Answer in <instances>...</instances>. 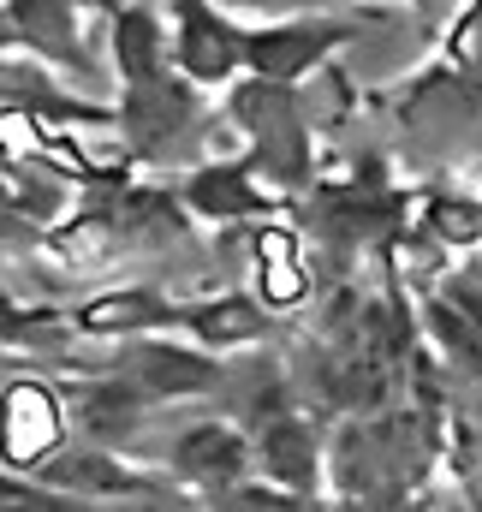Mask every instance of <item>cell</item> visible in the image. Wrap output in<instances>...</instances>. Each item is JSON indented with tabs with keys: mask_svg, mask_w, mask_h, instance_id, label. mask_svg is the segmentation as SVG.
Wrapping results in <instances>:
<instances>
[{
	"mask_svg": "<svg viewBox=\"0 0 482 512\" xmlns=\"http://www.w3.org/2000/svg\"><path fill=\"white\" fill-rule=\"evenodd\" d=\"M453 48H459V60H465V66H482V0L465 12V24H459V42H453Z\"/></svg>",
	"mask_w": 482,
	"mask_h": 512,
	"instance_id": "12",
	"label": "cell"
},
{
	"mask_svg": "<svg viewBox=\"0 0 482 512\" xmlns=\"http://www.w3.org/2000/svg\"><path fill=\"white\" fill-rule=\"evenodd\" d=\"M179 60H185L191 78L221 84V78L244 60V36L227 18H215L203 0H179Z\"/></svg>",
	"mask_w": 482,
	"mask_h": 512,
	"instance_id": "2",
	"label": "cell"
},
{
	"mask_svg": "<svg viewBox=\"0 0 482 512\" xmlns=\"http://www.w3.org/2000/svg\"><path fill=\"white\" fill-rule=\"evenodd\" d=\"M191 197L209 209V215H239V209H256V191L239 179V167H215L191 185Z\"/></svg>",
	"mask_w": 482,
	"mask_h": 512,
	"instance_id": "6",
	"label": "cell"
},
{
	"mask_svg": "<svg viewBox=\"0 0 482 512\" xmlns=\"http://www.w3.org/2000/svg\"><path fill=\"white\" fill-rule=\"evenodd\" d=\"M114 54H120V72L131 84H149V78H167L161 72V30H155V12L149 6H131L114 30Z\"/></svg>",
	"mask_w": 482,
	"mask_h": 512,
	"instance_id": "4",
	"label": "cell"
},
{
	"mask_svg": "<svg viewBox=\"0 0 482 512\" xmlns=\"http://www.w3.org/2000/svg\"><path fill=\"white\" fill-rule=\"evenodd\" d=\"M185 459H191L197 471H233V465L244 459V447L233 441V435L209 429V435H191V441H185Z\"/></svg>",
	"mask_w": 482,
	"mask_h": 512,
	"instance_id": "9",
	"label": "cell"
},
{
	"mask_svg": "<svg viewBox=\"0 0 482 512\" xmlns=\"http://www.w3.org/2000/svg\"><path fill=\"white\" fill-rule=\"evenodd\" d=\"M197 328H203L209 340H250V334L262 328V316H256L250 304H221V310H209Z\"/></svg>",
	"mask_w": 482,
	"mask_h": 512,
	"instance_id": "10",
	"label": "cell"
},
{
	"mask_svg": "<svg viewBox=\"0 0 482 512\" xmlns=\"http://www.w3.org/2000/svg\"><path fill=\"white\" fill-rule=\"evenodd\" d=\"M262 256H268V298H274V304H292V298L304 292V280L292 274V245H286L280 233H268V239H262Z\"/></svg>",
	"mask_w": 482,
	"mask_h": 512,
	"instance_id": "8",
	"label": "cell"
},
{
	"mask_svg": "<svg viewBox=\"0 0 482 512\" xmlns=\"http://www.w3.org/2000/svg\"><path fill=\"white\" fill-rule=\"evenodd\" d=\"M268 447H274V465H280L286 477H304V447H298V429H280Z\"/></svg>",
	"mask_w": 482,
	"mask_h": 512,
	"instance_id": "13",
	"label": "cell"
},
{
	"mask_svg": "<svg viewBox=\"0 0 482 512\" xmlns=\"http://www.w3.org/2000/svg\"><path fill=\"white\" fill-rule=\"evenodd\" d=\"M60 435V417H54V399L42 387H12L6 393V453L18 465H30L36 453H48Z\"/></svg>",
	"mask_w": 482,
	"mask_h": 512,
	"instance_id": "3",
	"label": "cell"
},
{
	"mask_svg": "<svg viewBox=\"0 0 482 512\" xmlns=\"http://www.w3.org/2000/svg\"><path fill=\"white\" fill-rule=\"evenodd\" d=\"M149 316H161L149 298H108L84 316V328H131V322H149Z\"/></svg>",
	"mask_w": 482,
	"mask_h": 512,
	"instance_id": "11",
	"label": "cell"
},
{
	"mask_svg": "<svg viewBox=\"0 0 482 512\" xmlns=\"http://www.w3.org/2000/svg\"><path fill=\"white\" fill-rule=\"evenodd\" d=\"M334 42H346L340 24H274L262 36H244V66L256 78H268V84H286L304 66H316Z\"/></svg>",
	"mask_w": 482,
	"mask_h": 512,
	"instance_id": "1",
	"label": "cell"
},
{
	"mask_svg": "<svg viewBox=\"0 0 482 512\" xmlns=\"http://www.w3.org/2000/svg\"><path fill=\"white\" fill-rule=\"evenodd\" d=\"M12 24L42 42L60 60H78V36H72V6L66 0H12Z\"/></svg>",
	"mask_w": 482,
	"mask_h": 512,
	"instance_id": "5",
	"label": "cell"
},
{
	"mask_svg": "<svg viewBox=\"0 0 482 512\" xmlns=\"http://www.w3.org/2000/svg\"><path fill=\"white\" fill-rule=\"evenodd\" d=\"M441 233H453V239H477V209H465V203L441 209Z\"/></svg>",
	"mask_w": 482,
	"mask_h": 512,
	"instance_id": "14",
	"label": "cell"
},
{
	"mask_svg": "<svg viewBox=\"0 0 482 512\" xmlns=\"http://www.w3.org/2000/svg\"><path fill=\"white\" fill-rule=\"evenodd\" d=\"M143 370H149L155 387H203L209 382V364H197V358H185V352H149Z\"/></svg>",
	"mask_w": 482,
	"mask_h": 512,
	"instance_id": "7",
	"label": "cell"
}]
</instances>
